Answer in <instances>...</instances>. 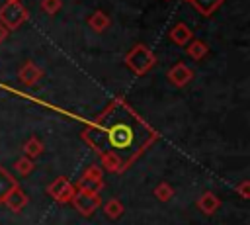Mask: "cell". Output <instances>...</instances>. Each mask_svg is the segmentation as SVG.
<instances>
[{
	"mask_svg": "<svg viewBox=\"0 0 250 225\" xmlns=\"http://www.w3.org/2000/svg\"><path fill=\"white\" fill-rule=\"evenodd\" d=\"M88 27L94 29L96 33L105 31V29L109 27V16H107L105 12H102V10H96V12L88 18Z\"/></svg>",
	"mask_w": 250,
	"mask_h": 225,
	"instance_id": "obj_11",
	"label": "cell"
},
{
	"mask_svg": "<svg viewBox=\"0 0 250 225\" xmlns=\"http://www.w3.org/2000/svg\"><path fill=\"white\" fill-rule=\"evenodd\" d=\"M123 211H125V207H123V203L117 198H111V200H107L104 203V213L109 219H119L123 215Z\"/></svg>",
	"mask_w": 250,
	"mask_h": 225,
	"instance_id": "obj_16",
	"label": "cell"
},
{
	"mask_svg": "<svg viewBox=\"0 0 250 225\" xmlns=\"http://www.w3.org/2000/svg\"><path fill=\"white\" fill-rule=\"evenodd\" d=\"M76 190H84V192H100L104 186V170L100 166H90L84 170V174L80 176Z\"/></svg>",
	"mask_w": 250,
	"mask_h": 225,
	"instance_id": "obj_5",
	"label": "cell"
},
{
	"mask_svg": "<svg viewBox=\"0 0 250 225\" xmlns=\"http://www.w3.org/2000/svg\"><path fill=\"white\" fill-rule=\"evenodd\" d=\"M125 65L137 74V76H143L146 74L154 65H156V57L152 55V51L143 45V43H137L129 49V53L125 55Z\"/></svg>",
	"mask_w": 250,
	"mask_h": 225,
	"instance_id": "obj_1",
	"label": "cell"
},
{
	"mask_svg": "<svg viewBox=\"0 0 250 225\" xmlns=\"http://www.w3.org/2000/svg\"><path fill=\"white\" fill-rule=\"evenodd\" d=\"M191 78H193V70H191L188 65H184V63H176V65L168 70V80H170L174 86H178V88L189 84Z\"/></svg>",
	"mask_w": 250,
	"mask_h": 225,
	"instance_id": "obj_6",
	"label": "cell"
},
{
	"mask_svg": "<svg viewBox=\"0 0 250 225\" xmlns=\"http://www.w3.org/2000/svg\"><path fill=\"white\" fill-rule=\"evenodd\" d=\"M62 6V0H41V12L47 16H55Z\"/></svg>",
	"mask_w": 250,
	"mask_h": 225,
	"instance_id": "obj_20",
	"label": "cell"
},
{
	"mask_svg": "<svg viewBox=\"0 0 250 225\" xmlns=\"http://www.w3.org/2000/svg\"><path fill=\"white\" fill-rule=\"evenodd\" d=\"M70 203H72V207H74L80 215L90 217V215H94V213L100 209V205H102V198H100L98 192L76 190L74 196H72V200H70Z\"/></svg>",
	"mask_w": 250,
	"mask_h": 225,
	"instance_id": "obj_3",
	"label": "cell"
},
{
	"mask_svg": "<svg viewBox=\"0 0 250 225\" xmlns=\"http://www.w3.org/2000/svg\"><path fill=\"white\" fill-rule=\"evenodd\" d=\"M189 2L193 4V8H195L199 14H203V16H211L215 10H219V8L223 6L225 0H189Z\"/></svg>",
	"mask_w": 250,
	"mask_h": 225,
	"instance_id": "obj_14",
	"label": "cell"
},
{
	"mask_svg": "<svg viewBox=\"0 0 250 225\" xmlns=\"http://www.w3.org/2000/svg\"><path fill=\"white\" fill-rule=\"evenodd\" d=\"M12 211H16V213H20L25 205H27V194L20 188V186H16L14 190H10L6 196H4V200H2Z\"/></svg>",
	"mask_w": 250,
	"mask_h": 225,
	"instance_id": "obj_8",
	"label": "cell"
},
{
	"mask_svg": "<svg viewBox=\"0 0 250 225\" xmlns=\"http://www.w3.org/2000/svg\"><path fill=\"white\" fill-rule=\"evenodd\" d=\"M41 153H43V143H41V139L29 137V139L23 143V155H25V157L35 158V157H39Z\"/></svg>",
	"mask_w": 250,
	"mask_h": 225,
	"instance_id": "obj_17",
	"label": "cell"
},
{
	"mask_svg": "<svg viewBox=\"0 0 250 225\" xmlns=\"http://www.w3.org/2000/svg\"><path fill=\"white\" fill-rule=\"evenodd\" d=\"M18 76H20L21 84H25V86H33L35 82H39V80H41V76H43V70H41V68H39L35 63H31V61H25V63L21 65V68H20Z\"/></svg>",
	"mask_w": 250,
	"mask_h": 225,
	"instance_id": "obj_7",
	"label": "cell"
},
{
	"mask_svg": "<svg viewBox=\"0 0 250 225\" xmlns=\"http://www.w3.org/2000/svg\"><path fill=\"white\" fill-rule=\"evenodd\" d=\"M16 186H20L18 184V180L0 164V202L4 200V196L10 192V190H14Z\"/></svg>",
	"mask_w": 250,
	"mask_h": 225,
	"instance_id": "obj_13",
	"label": "cell"
},
{
	"mask_svg": "<svg viewBox=\"0 0 250 225\" xmlns=\"http://www.w3.org/2000/svg\"><path fill=\"white\" fill-rule=\"evenodd\" d=\"M27 20V10L20 0H8L4 6H0V23H4L10 31L18 29Z\"/></svg>",
	"mask_w": 250,
	"mask_h": 225,
	"instance_id": "obj_2",
	"label": "cell"
},
{
	"mask_svg": "<svg viewBox=\"0 0 250 225\" xmlns=\"http://www.w3.org/2000/svg\"><path fill=\"white\" fill-rule=\"evenodd\" d=\"M170 41L174 43V45H180V47H186L191 39H193V31L188 27V23H184V22H178L172 29H170Z\"/></svg>",
	"mask_w": 250,
	"mask_h": 225,
	"instance_id": "obj_9",
	"label": "cell"
},
{
	"mask_svg": "<svg viewBox=\"0 0 250 225\" xmlns=\"http://www.w3.org/2000/svg\"><path fill=\"white\" fill-rule=\"evenodd\" d=\"M186 53H188L189 59H193V61H201V59L209 53V47H207V43L201 41V39H191V41L186 45Z\"/></svg>",
	"mask_w": 250,
	"mask_h": 225,
	"instance_id": "obj_12",
	"label": "cell"
},
{
	"mask_svg": "<svg viewBox=\"0 0 250 225\" xmlns=\"http://www.w3.org/2000/svg\"><path fill=\"white\" fill-rule=\"evenodd\" d=\"M8 33H10V29H8L4 23H0V41H4V39L8 37Z\"/></svg>",
	"mask_w": 250,
	"mask_h": 225,
	"instance_id": "obj_22",
	"label": "cell"
},
{
	"mask_svg": "<svg viewBox=\"0 0 250 225\" xmlns=\"http://www.w3.org/2000/svg\"><path fill=\"white\" fill-rule=\"evenodd\" d=\"M186 2H189V0H186Z\"/></svg>",
	"mask_w": 250,
	"mask_h": 225,
	"instance_id": "obj_23",
	"label": "cell"
},
{
	"mask_svg": "<svg viewBox=\"0 0 250 225\" xmlns=\"http://www.w3.org/2000/svg\"><path fill=\"white\" fill-rule=\"evenodd\" d=\"M100 157H102V164H104L105 170H109V172H121V170H125V164H123V160H121L117 155H113V153H104V155H100Z\"/></svg>",
	"mask_w": 250,
	"mask_h": 225,
	"instance_id": "obj_15",
	"label": "cell"
},
{
	"mask_svg": "<svg viewBox=\"0 0 250 225\" xmlns=\"http://www.w3.org/2000/svg\"><path fill=\"white\" fill-rule=\"evenodd\" d=\"M33 168H35L33 158H29V157H25V155L20 157L18 160H14V170H16L20 176H27V174H31Z\"/></svg>",
	"mask_w": 250,
	"mask_h": 225,
	"instance_id": "obj_18",
	"label": "cell"
},
{
	"mask_svg": "<svg viewBox=\"0 0 250 225\" xmlns=\"http://www.w3.org/2000/svg\"><path fill=\"white\" fill-rule=\"evenodd\" d=\"M154 196H156V200H160V202H168V200H172V196H174V188H172V184H168V182H160V184L154 188Z\"/></svg>",
	"mask_w": 250,
	"mask_h": 225,
	"instance_id": "obj_19",
	"label": "cell"
},
{
	"mask_svg": "<svg viewBox=\"0 0 250 225\" xmlns=\"http://www.w3.org/2000/svg\"><path fill=\"white\" fill-rule=\"evenodd\" d=\"M234 192H236L242 200H248V198H250V182H248V180H242L238 186H234Z\"/></svg>",
	"mask_w": 250,
	"mask_h": 225,
	"instance_id": "obj_21",
	"label": "cell"
},
{
	"mask_svg": "<svg viewBox=\"0 0 250 225\" xmlns=\"http://www.w3.org/2000/svg\"><path fill=\"white\" fill-rule=\"evenodd\" d=\"M221 207V200L213 194V192H203L197 200V209L205 215H213L217 209Z\"/></svg>",
	"mask_w": 250,
	"mask_h": 225,
	"instance_id": "obj_10",
	"label": "cell"
},
{
	"mask_svg": "<svg viewBox=\"0 0 250 225\" xmlns=\"http://www.w3.org/2000/svg\"><path fill=\"white\" fill-rule=\"evenodd\" d=\"M74 192H76V188H74V184H70V180H68L66 176H59V178H55V180L47 186V194H49L57 203H70Z\"/></svg>",
	"mask_w": 250,
	"mask_h": 225,
	"instance_id": "obj_4",
	"label": "cell"
}]
</instances>
